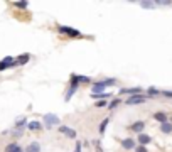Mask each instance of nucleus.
Returning <instances> with one entry per match:
<instances>
[{"label": "nucleus", "instance_id": "obj_1", "mask_svg": "<svg viewBox=\"0 0 172 152\" xmlns=\"http://www.w3.org/2000/svg\"><path fill=\"white\" fill-rule=\"evenodd\" d=\"M78 86H79V76L73 73V74H71V80H69V88H68V91H66V96H64V100L69 101L71 98H73V95L76 93Z\"/></svg>", "mask_w": 172, "mask_h": 152}, {"label": "nucleus", "instance_id": "obj_2", "mask_svg": "<svg viewBox=\"0 0 172 152\" xmlns=\"http://www.w3.org/2000/svg\"><path fill=\"white\" fill-rule=\"evenodd\" d=\"M58 32L68 36L69 39H78V37H83V34L79 31L73 29V27H68V25H58Z\"/></svg>", "mask_w": 172, "mask_h": 152}, {"label": "nucleus", "instance_id": "obj_3", "mask_svg": "<svg viewBox=\"0 0 172 152\" xmlns=\"http://www.w3.org/2000/svg\"><path fill=\"white\" fill-rule=\"evenodd\" d=\"M44 123H46V128H52L54 125H59L61 120H59V117L54 115V113H46L44 115Z\"/></svg>", "mask_w": 172, "mask_h": 152}, {"label": "nucleus", "instance_id": "obj_4", "mask_svg": "<svg viewBox=\"0 0 172 152\" xmlns=\"http://www.w3.org/2000/svg\"><path fill=\"white\" fill-rule=\"evenodd\" d=\"M17 64V61H15L12 56H5L2 61H0V71H5V69H10V68H15Z\"/></svg>", "mask_w": 172, "mask_h": 152}, {"label": "nucleus", "instance_id": "obj_5", "mask_svg": "<svg viewBox=\"0 0 172 152\" xmlns=\"http://www.w3.org/2000/svg\"><path fill=\"white\" fill-rule=\"evenodd\" d=\"M147 98H149V96H145V95H135V96H128L125 103H127L128 107H132V105H142V103H145V101H147Z\"/></svg>", "mask_w": 172, "mask_h": 152}, {"label": "nucleus", "instance_id": "obj_6", "mask_svg": "<svg viewBox=\"0 0 172 152\" xmlns=\"http://www.w3.org/2000/svg\"><path fill=\"white\" fill-rule=\"evenodd\" d=\"M121 147L125 149V150H135L137 149V144H135V140H133L132 137H127V139H123V140H121Z\"/></svg>", "mask_w": 172, "mask_h": 152}, {"label": "nucleus", "instance_id": "obj_7", "mask_svg": "<svg viewBox=\"0 0 172 152\" xmlns=\"http://www.w3.org/2000/svg\"><path fill=\"white\" fill-rule=\"evenodd\" d=\"M143 128H145V122H143V120L133 122L132 125H130V130L135 132V134H143Z\"/></svg>", "mask_w": 172, "mask_h": 152}, {"label": "nucleus", "instance_id": "obj_8", "mask_svg": "<svg viewBox=\"0 0 172 152\" xmlns=\"http://www.w3.org/2000/svg\"><path fill=\"white\" fill-rule=\"evenodd\" d=\"M121 93H127V95H130V96H135V95H142V88H140V86H135V88H121L120 95Z\"/></svg>", "mask_w": 172, "mask_h": 152}, {"label": "nucleus", "instance_id": "obj_9", "mask_svg": "<svg viewBox=\"0 0 172 152\" xmlns=\"http://www.w3.org/2000/svg\"><path fill=\"white\" fill-rule=\"evenodd\" d=\"M59 132L64 134L66 137H69V139H76V130H73V128H69V127H66V125L59 127Z\"/></svg>", "mask_w": 172, "mask_h": 152}, {"label": "nucleus", "instance_id": "obj_10", "mask_svg": "<svg viewBox=\"0 0 172 152\" xmlns=\"http://www.w3.org/2000/svg\"><path fill=\"white\" fill-rule=\"evenodd\" d=\"M105 85H103V81H95L91 86V93H103V90H105Z\"/></svg>", "mask_w": 172, "mask_h": 152}, {"label": "nucleus", "instance_id": "obj_11", "mask_svg": "<svg viewBox=\"0 0 172 152\" xmlns=\"http://www.w3.org/2000/svg\"><path fill=\"white\" fill-rule=\"evenodd\" d=\"M5 152H24V150L17 142H12V144H9L7 147H5Z\"/></svg>", "mask_w": 172, "mask_h": 152}, {"label": "nucleus", "instance_id": "obj_12", "mask_svg": "<svg viewBox=\"0 0 172 152\" xmlns=\"http://www.w3.org/2000/svg\"><path fill=\"white\" fill-rule=\"evenodd\" d=\"M29 59H30V54H20V56H17V58H15V61H17L19 66H24V64H27V63H29Z\"/></svg>", "mask_w": 172, "mask_h": 152}, {"label": "nucleus", "instance_id": "obj_13", "mask_svg": "<svg viewBox=\"0 0 172 152\" xmlns=\"http://www.w3.org/2000/svg\"><path fill=\"white\" fill-rule=\"evenodd\" d=\"M26 125H29V123H27V118H26V117H20V118L15 120V128H17V130H22Z\"/></svg>", "mask_w": 172, "mask_h": 152}, {"label": "nucleus", "instance_id": "obj_14", "mask_svg": "<svg viewBox=\"0 0 172 152\" xmlns=\"http://www.w3.org/2000/svg\"><path fill=\"white\" fill-rule=\"evenodd\" d=\"M150 140H152V137H150V135L139 134V144L140 145H145V147H147V144H150Z\"/></svg>", "mask_w": 172, "mask_h": 152}, {"label": "nucleus", "instance_id": "obj_15", "mask_svg": "<svg viewBox=\"0 0 172 152\" xmlns=\"http://www.w3.org/2000/svg\"><path fill=\"white\" fill-rule=\"evenodd\" d=\"M91 98L93 100H110L111 98V95L110 93H91Z\"/></svg>", "mask_w": 172, "mask_h": 152}, {"label": "nucleus", "instance_id": "obj_16", "mask_svg": "<svg viewBox=\"0 0 172 152\" xmlns=\"http://www.w3.org/2000/svg\"><path fill=\"white\" fill-rule=\"evenodd\" d=\"M26 152H40V144L39 142H32L26 147Z\"/></svg>", "mask_w": 172, "mask_h": 152}, {"label": "nucleus", "instance_id": "obj_17", "mask_svg": "<svg viewBox=\"0 0 172 152\" xmlns=\"http://www.w3.org/2000/svg\"><path fill=\"white\" fill-rule=\"evenodd\" d=\"M160 132L162 134H172V123L170 122L160 123Z\"/></svg>", "mask_w": 172, "mask_h": 152}, {"label": "nucleus", "instance_id": "obj_18", "mask_svg": "<svg viewBox=\"0 0 172 152\" xmlns=\"http://www.w3.org/2000/svg\"><path fill=\"white\" fill-rule=\"evenodd\" d=\"M108 123H110V118H108V117H106V118L100 123V137H103V135H105V130H106V127H108Z\"/></svg>", "mask_w": 172, "mask_h": 152}, {"label": "nucleus", "instance_id": "obj_19", "mask_svg": "<svg viewBox=\"0 0 172 152\" xmlns=\"http://www.w3.org/2000/svg\"><path fill=\"white\" fill-rule=\"evenodd\" d=\"M27 128H29V130H42V123L40 122H29Z\"/></svg>", "mask_w": 172, "mask_h": 152}, {"label": "nucleus", "instance_id": "obj_20", "mask_svg": "<svg viewBox=\"0 0 172 152\" xmlns=\"http://www.w3.org/2000/svg\"><path fill=\"white\" fill-rule=\"evenodd\" d=\"M154 118L157 120V122H160V123H165V122H167V115H165L164 112H157V113L154 115Z\"/></svg>", "mask_w": 172, "mask_h": 152}, {"label": "nucleus", "instance_id": "obj_21", "mask_svg": "<svg viewBox=\"0 0 172 152\" xmlns=\"http://www.w3.org/2000/svg\"><path fill=\"white\" fill-rule=\"evenodd\" d=\"M120 103H121L120 98H113V100H111L110 103H108V110H115L118 105H120Z\"/></svg>", "mask_w": 172, "mask_h": 152}, {"label": "nucleus", "instance_id": "obj_22", "mask_svg": "<svg viewBox=\"0 0 172 152\" xmlns=\"http://www.w3.org/2000/svg\"><path fill=\"white\" fill-rule=\"evenodd\" d=\"M147 93H149V96H159V95H162L160 91H159L157 88H154V86H149V88H147Z\"/></svg>", "mask_w": 172, "mask_h": 152}, {"label": "nucleus", "instance_id": "obj_23", "mask_svg": "<svg viewBox=\"0 0 172 152\" xmlns=\"http://www.w3.org/2000/svg\"><path fill=\"white\" fill-rule=\"evenodd\" d=\"M93 145H95V150L96 152H105L103 150V145H101V142L98 140V139H93V142H91Z\"/></svg>", "mask_w": 172, "mask_h": 152}, {"label": "nucleus", "instance_id": "obj_24", "mask_svg": "<svg viewBox=\"0 0 172 152\" xmlns=\"http://www.w3.org/2000/svg\"><path fill=\"white\" fill-rule=\"evenodd\" d=\"M140 7H143V9H154L155 7V2H140Z\"/></svg>", "mask_w": 172, "mask_h": 152}, {"label": "nucleus", "instance_id": "obj_25", "mask_svg": "<svg viewBox=\"0 0 172 152\" xmlns=\"http://www.w3.org/2000/svg\"><path fill=\"white\" fill-rule=\"evenodd\" d=\"M108 100H100V101H96V108H103V107H106L108 108V103H106Z\"/></svg>", "mask_w": 172, "mask_h": 152}, {"label": "nucleus", "instance_id": "obj_26", "mask_svg": "<svg viewBox=\"0 0 172 152\" xmlns=\"http://www.w3.org/2000/svg\"><path fill=\"white\" fill-rule=\"evenodd\" d=\"M15 7H19V9H27L29 7V4H27V2H15Z\"/></svg>", "mask_w": 172, "mask_h": 152}, {"label": "nucleus", "instance_id": "obj_27", "mask_svg": "<svg viewBox=\"0 0 172 152\" xmlns=\"http://www.w3.org/2000/svg\"><path fill=\"white\" fill-rule=\"evenodd\" d=\"M78 76H79L81 83H91V78H88V76H83V74H78Z\"/></svg>", "mask_w": 172, "mask_h": 152}, {"label": "nucleus", "instance_id": "obj_28", "mask_svg": "<svg viewBox=\"0 0 172 152\" xmlns=\"http://www.w3.org/2000/svg\"><path fill=\"white\" fill-rule=\"evenodd\" d=\"M135 152H149V150H147V147H145V145H137Z\"/></svg>", "mask_w": 172, "mask_h": 152}, {"label": "nucleus", "instance_id": "obj_29", "mask_svg": "<svg viewBox=\"0 0 172 152\" xmlns=\"http://www.w3.org/2000/svg\"><path fill=\"white\" fill-rule=\"evenodd\" d=\"M160 93H162V96H165V98H172V91L165 90V91H160Z\"/></svg>", "mask_w": 172, "mask_h": 152}, {"label": "nucleus", "instance_id": "obj_30", "mask_svg": "<svg viewBox=\"0 0 172 152\" xmlns=\"http://www.w3.org/2000/svg\"><path fill=\"white\" fill-rule=\"evenodd\" d=\"M81 147H83V144H81V140H78L76 142V150L74 152H81Z\"/></svg>", "mask_w": 172, "mask_h": 152}, {"label": "nucleus", "instance_id": "obj_31", "mask_svg": "<svg viewBox=\"0 0 172 152\" xmlns=\"http://www.w3.org/2000/svg\"><path fill=\"white\" fill-rule=\"evenodd\" d=\"M14 137H15V139L22 137V130H15V132H14Z\"/></svg>", "mask_w": 172, "mask_h": 152}, {"label": "nucleus", "instance_id": "obj_32", "mask_svg": "<svg viewBox=\"0 0 172 152\" xmlns=\"http://www.w3.org/2000/svg\"><path fill=\"white\" fill-rule=\"evenodd\" d=\"M170 123H172V118H170Z\"/></svg>", "mask_w": 172, "mask_h": 152}]
</instances>
